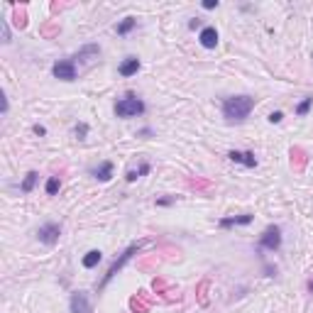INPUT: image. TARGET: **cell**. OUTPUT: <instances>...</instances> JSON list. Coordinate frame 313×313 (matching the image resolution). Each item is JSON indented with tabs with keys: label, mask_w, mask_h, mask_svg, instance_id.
Wrapping results in <instances>:
<instances>
[{
	"label": "cell",
	"mask_w": 313,
	"mask_h": 313,
	"mask_svg": "<svg viewBox=\"0 0 313 313\" xmlns=\"http://www.w3.org/2000/svg\"><path fill=\"white\" fill-rule=\"evenodd\" d=\"M196 27H201V20L199 17H191L189 20V29H196Z\"/></svg>",
	"instance_id": "cell-29"
},
{
	"label": "cell",
	"mask_w": 313,
	"mask_h": 313,
	"mask_svg": "<svg viewBox=\"0 0 313 313\" xmlns=\"http://www.w3.org/2000/svg\"><path fill=\"white\" fill-rule=\"evenodd\" d=\"M174 203H176V196H162V199H157V206H159V208H169Z\"/></svg>",
	"instance_id": "cell-22"
},
{
	"label": "cell",
	"mask_w": 313,
	"mask_h": 313,
	"mask_svg": "<svg viewBox=\"0 0 313 313\" xmlns=\"http://www.w3.org/2000/svg\"><path fill=\"white\" fill-rule=\"evenodd\" d=\"M101 259H103V252L101 250H88L81 259V264H84L86 269H96L98 264H101Z\"/></svg>",
	"instance_id": "cell-15"
},
{
	"label": "cell",
	"mask_w": 313,
	"mask_h": 313,
	"mask_svg": "<svg viewBox=\"0 0 313 313\" xmlns=\"http://www.w3.org/2000/svg\"><path fill=\"white\" fill-rule=\"evenodd\" d=\"M69 311L71 313H93V306H91L86 291H74V294H71V299H69Z\"/></svg>",
	"instance_id": "cell-7"
},
{
	"label": "cell",
	"mask_w": 313,
	"mask_h": 313,
	"mask_svg": "<svg viewBox=\"0 0 313 313\" xmlns=\"http://www.w3.org/2000/svg\"><path fill=\"white\" fill-rule=\"evenodd\" d=\"M32 132H34V135H37V137H44V135H47V127H44V125H39V122H37V125H32Z\"/></svg>",
	"instance_id": "cell-26"
},
{
	"label": "cell",
	"mask_w": 313,
	"mask_h": 313,
	"mask_svg": "<svg viewBox=\"0 0 313 313\" xmlns=\"http://www.w3.org/2000/svg\"><path fill=\"white\" fill-rule=\"evenodd\" d=\"M267 120H269L272 125H279V122L284 120V113H282V110H274V113H269V117H267Z\"/></svg>",
	"instance_id": "cell-23"
},
{
	"label": "cell",
	"mask_w": 313,
	"mask_h": 313,
	"mask_svg": "<svg viewBox=\"0 0 313 313\" xmlns=\"http://www.w3.org/2000/svg\"><path fill=\"white\" fill-rule=\"evenodd\" d=\"M0 98H2V115H7V110H10V101H7V96H5V93H2Z\"/></svg>",
	"instance_id": "cell-28"
},
{
	"label": "cell",
	"mask_w": 313,
	"mask_h": 313,
	"mask_svg": "<svg viewBox=\"0 0 313 313\" xmlns=\"http://www.w3.org/2000/svg\"><path fill=\"white\" fill-rule=\"evenodd\" d=\"M101 57V47L98 44H84L81 49H79V54L74 57V61H79V64H91L93 59Z\"/></svg>",
	"instance_id": "cell-12"
},
{
	"label": "cell",
	"mask_w": 313,
	"mask_h": 313,
	"mask_svg": "<svg viewBox=\"0 0 313 313\" xmlns=\"http://www.w3.org/2000/svg\"><path fill=\"white\" fill-rule=\"evenodd\" d=\"M199 42H201V47H203V49H215V47H218V29L210 27V25L201 27Z\"/></svg>",
	"instance_id": "cell-11"
},
{
	"label": "cell",
	"mask_w": 313,
	"mask_h": 313,
	"mask_svg": "<svg viewBox=\"0 0 313 313\" xmlns=\"http://www.w3.org/2000/svg\"><path fill=\"white\" fill-rule=\"evenodd\" d=\"M220 110L228 122H245L250 113L255 110V98L252 96H230L223 101Z\"/></svg>",
	"instance_id": "cell-1"
},
{
	"label": "cell",
	"mask_w": 313,
	"mask_h": 313,
	"mask_svg": "<svg viewBox=\"0 0 313 313\" xmlns=\"http://www.w3.org/2000/svg\"><path fill=\"white\" fill-rule=\"evenodd\" d=\"M37 179H39L37 171H27L25 179H22V184H20V191H22V194H32L34 186H37Z\"/></svg>",
	"instance_id": "cell-17"
},
{
	"label": "cell",
	"mask_w": 313,
	"mask_h": 313,
	"mask_svg": "<svg viewBox=\"0 0 313 313\" xmlns=\"http://www.w3.org/2000/svg\"><path fill=\"white\" fill-rule=\"evenodd\" d=\"M52 76L59 79V81H66V84L76 81V76H79V71H76V61H74V59H59L57 64L52 66Z\"/></svg>",
	"instance_id": "cell-5"
},
{
	"label": "cell",
	"mask_w": 313,
	"mask_h": 313,
	"mask_svg": "<svg viewBox=\"0 0 313 313\" xmlns=\"http://www.w3.org/2000/svg\"><path fill=\"white\" fill-rule=\"evenodd\" d=\"M282 228L279 225H267L264 232L259 235V250H267V252H277L282 247Z\"/></svg>",
	"instance_id": "cell-4"
},
{
	"label": "cell",
	"mask_w": 313,
	"mask_h": 313,
	"mask_svg": "<svg viewBox=\"0 0 313 313\" xmlns=\"http://www.w3.org/2000/svg\"><path fill=\"white\" fill-rule=\"evenodd\" d=\"M309 294H313V277L309 279Z\"/></svg>",
	"instance_id": "cell-30"
},
{
	"label": "cell",
	"mask_w": 313,
	"mask_h": 313,
	"mask_svg": "<svg viewBox=\"0 0 313 313\" xmlns=\"http://www.w3.org/2000/svg\"><path fill=\"white\" fill-rule=\"evenodd\" d=\"M113 169H115L113 162H101V164L91 171V174H93V179H96V181L105 184V181H110V179H113Z\"/></svg>",
	"instance_id": "cell-13"
},
{
	"label": "cell",
	"mask_w": 313,
	"mask_h": 313,
	"mask_svg": "<svg viewBox=\"0 0 313 313\" xmlns=\"http://www.w3.org/2000/svg\"><path fill=\"white\" fill-rule=\"evenodd\" d=\"M137 137L149 140V137H154V130H152V127H142V130H137Z\"/></svg>",
	"instance_id": "cell-24"
},
{
	"label": "cell",
	"mask_w": 313,
	"mask_h": 313,
	"mask_svg": "<svg viewBox=\"0 0 313 313\" xmlns=\"http://www.w3.org/2000/svg\"><path fill=\"white\" fill-rule=\"evenodd\" d=\"M59 189H61V179H59V176H49V179L44 181V191H47V196H57Z\"/></svg>",
	"instance_id": "cell-18"
},
{
	"label": "cell",
	"mask_w": 313,
	"mask_h": 313,
	"mask_svg": "<svg viewBox=\"0 0 313 313\" xmlns=\"http://www.w3.org/2000/svg\"><path fill=\"white\" fill-rule=\"evenodd\" d=\"M0 27H2V44H10V42H12V34H10V25H7L5 17L0 20Z\"/></svg>",
	"instance_id": "cell-20"
},
{
	"label": "cell",
	"mask_w": 313,
	"mask_h": 313,
	"mask_svg": "<svg viewBox=\"0 0 313 313\" xmlns=\"http://www.w3.org/2000/svg\"><path fill=\"white\" fill-rule=\"evenodd\" d=\"M311 108H313V96H306V98L296 105V115H299V117H306V115L311 113Z\"/></svg>",
	"instance_id": "cell-19"
},
{
	"label": "cell",
	"mask_w": 313,
	"mask_h": 313,
	"mask_svg": "<svg viewBox=\"0 0 313 313\" xmlns=\"http://www.w3.org/2000/svg\"><path fill=\"white\" fill-rule=\"evenodd\" d=\"M149 171H152V164H149V162H142V164H140L137 169H130L127 174H125V181H127V184H135L137 179H142V176H147Z\"/></svg>",
	"instance_id": "cell-14"
},
{
	"label": "cell",
	"mask_w": 313,
	"mask_h": 313,
	"mask_svg": "<svg viewBox=\"0 0 313 313\" xmlns=\"http://www.w3.org/2000/svg\"><path fill=\"white\" fill-rule=\"evenodd\" d=\"M142 245H144V242H132V245H130L127 250H122V252H120V257L115 259L113 264L108 267V272L103 274V279H101V284H98V291H103L105 286L113 282L115 277H117V272H120V269H122V267H125V264H127V262L132 259V257H135L137 252H140V250H142Z\"/></svg>",
	"instance_id": "cell-3"
},
{
	"label": "cell",
	"mask_w": 313,
	"mask_h": 313,
	"mask_svg": "<svg viewBox=\"0 0 313 313\" xmlns=\"http://www.w3.org/2000/svg\"><path fill=\"white\" fill-rule=\"evenodd\" d=\"M277 274V267H272V264H264V277H274Z\"/></svg>",
	"instance_id": "cell-27"
},
{
	"label": "cell",
	"mask_w": 313,
	"mask_h": 313,
	"mask_svg": "<svg viewBox=\"0 0 313 313\" xmlns=\"http://www.w3.org/2000/svg\"><path fill=\"white\" fill-rule=\"evenodd\" d=\"M113 110L117 117L130 120V117H140V115L147 113V105H144V101L137 96V93H125V96L113 105Z\"/></svg>",
	"instance_id": "cell-2"
},
{
	"label": "cell",
	"mask_w": 313,
	"mask_h": 313,
	"mask_svg": "<svg viewBox=\"0 0 313 313\" xmlns=\"http://www.w3.org/2000/svg\"><path fill=\"white\" fill-rule=\"evenodd\" d=\"M218 5H220L218 0H203V2H201V7H203V10H215Z\"/></svg>",
	"instance_id": "cell-25"
},
{
	"label": "cell",
	"mask_w": 313,
	"mask_h": 313,
	"mask_svg": "<svg viewBox=\"0 0 313 313\" xmlns=\"http://www.w3.org/2000/svg\"><path fill=\"white\" fill-rule=\"evenodd\" d=\"M228 159H230V162H235V164L247 167V169H255V167H257L255 152H240V149H232V152H228Z\"/></svg>",
	"instance_id": "cell-10"
},
{
	"label": "cell",
	"mask_w": 313,
	"mask_h": 313,
	"mask_svg": "<svg viewBox=\"0 0 313 313\" xmlns=\"http://www.w3.org/2000/svg\"><path fill=\"white\" fill-rule=\"evenodd\" d=\"M74 135H76V140H86V137H88V125H86V122H79V125L74 127Z\"/></svg>",
	"instance_id": "cell-21"
},
{
	"label": "cell",
	"mask_w": 313,
	"mask_h": 313,
	"mask_svg": "<svg viewBox=\"0 0 313 313\" xmlns=\"http://www.w3.org/2000/svg\"><path fill=\"white\" fill-rule=\"evenodd\" d=\"M59 237H61V225L59 223H44L37 230V240L42 245H47V247H54L59 242Z\"/></svg>",
	"instance_id": "cell-6"
},
{
	"label": "cell",
	"mask_w": 313,
	"mask_h": 313,
	"mask_svg": "<svg viewBox=\"0 0 313 313\" xmlns=\"http://www.w3.org/2000/svg\"><path fill=\"white\" fill-rule=\"evenodd\" d=\"M135 27H137V20H135V17H122V20L115 25V32H117L120 37H127Z\"/></svg>",
	"instance_id": "cell-16"
},
{
	"label": "cell",
	"mask_w": 313,
	"mask_h": 313,
	"mask_svg": "<svg viewBox=\"0 0 313 313\" xmlns=\"http://www.w3.org/2000/svg\"><path fill=\"white\" fill-rule=\"evenodd\" d=\"M142 69V61L137 57H125L120 61V66H117V74L122 76V79H130V76H137V71Z\"/></svg>",
	"instance_id": "cell-9"
},
{
	"label": "cell",
	"mask_w": 313,
	"mask_h": 313,
	"mask_svg": "<svg viewBox=\"0 0 313 313\" xmlns=\"http://www.w3.org/2000/svg\"><path fill=\"white\" fill-rule=\"evenodd\" d=\"M255 220V215L252 213H240V215H225V218H220L218 220V228L228 230V228H240V225H250Z\"/></svg>",
	"instance_id": "cell-8"
}]
</instances>
